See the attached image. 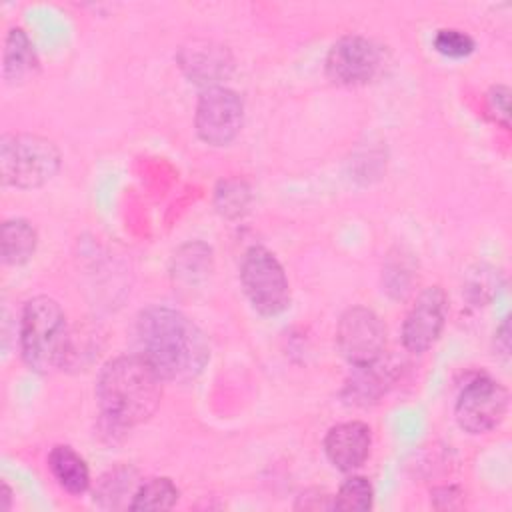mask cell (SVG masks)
Masks as SVG:
<instances>
[{"instance_id":"obj_1","label":"cell","mask_w":512,"mask_h":512,"mask_svg":"<svg viewBox=\"0 0 512 512\" xmlns=\"http://www.w3.org/2000/svg\"><path fill=\"white\" fill-rule=\"evenodd\" d=\"M136 336L142 356L162 380H194L210 360V344L204 332L180 310L148 306L136 320Z\"/></svg>"},{"instance_id":"obj_2","label":"cell","mask_w":512,"mask_h":512,"mask_svg":"<svg viewBox=\"0 0 512 512\" xmlns=\"http://www.w3.org/2000/svg\"><path fill=\"white\" fill-rule=\"evenodd\" d=\"M162 382V376L142 354L116 356L104 364L98 376L100 410L114 426H138L158 410Z\"/></svg>"},{"instance_id":"obj_3","label":"cell","mask_w":512,"mask_h":512,"mask_svg":"<svg viewBox=\"0 0 512 512\" xmlns=\"http://www.w3.org/2000/svg\"><path fill=\"white\" fill-rule=\"evenodd\" d=\"M68 346V322L62 306L50 296L28 300L20 316V352L26 366L38 374H50L64 364Z\"/></svg>"},{"instance_id":"obj_4","label":"cell","mask_w":512,"mask_h":512,"mask_svg":"<svg viewBox=\"0 0 512 512\" xmlns=\"http://www.w3.org/2000/svg\"><path fill=\"white\" fill-rule=\"evenodd\" d=\"M60 168V150L38 134H4L0 140V176L6 186L38 188Z\"/></svg>"},{"instance_id":"obj_5","label":"cell","mask_w":512,"mask_h":512,"mask_svg":"<svg viewBox=\"0 0 512 512\" xmlns=\"http://www.w3.org/2000/svg\"><path fill=\"white\" fill-rule=\"evenodd\" d=\"M240 282L256 312L278 316L290 304V286L278 258L264 246H252L240 262Z\"/></svg>"},{"instance_id":"obj_6","label":"cell","mask_w":512,"mask_h":512,"mask_svg":"<svg viewBox=\"0 0 512 512\" xmlns=\"http://www.w3.org/2000/svg\"><path fill=\"white\" fill-rule=\"evenodd\" d=\"M508 410V390L488 374L470 376L456 398L454 416L462 430L484 434L496 428Z\"/></svg>"},{"instance_id":"obj_7","label":"cell","mask_w":512,"mask_h":512,"mask_svg":"<svg viewBox=\"0 0 512 512\" xmlns=\"http://www.w3.org/2000/svg\"><path fill=\"white\" fill-rule=\"evenodd\" d=\"M244 122L242 98L226 86L206 88L196 104L194 126L200 140L210 146L230 144Z\"/></svg>"},{"instance_id":"obj_8","label":"cell","mask_w":512,"mask_h":512,"mask_svg":"<svg viewBox=\"0 0 512 512\" xmlns=\"http://www.w3.org/2000/svg\"><path fill=\"white\" fill-rule=\"evenodd\" d=\"M386 344V328L380 316L364 306L348 308L336 326V346L352 366H368L380 360Z\"/></svg>"},{"instance_id":"obj_9","label":"cell","mask_w":512,"mask_h":512,"mask_svg":"<svg viewBox=\"0 0 512 512\" xmlns=\"http://www.w3.org/2000/svg\"><path fill=\"white\" fill-rule=\"evenodd\" d=\"M380 66V48L358 34L338 38L326 54V76L338 86L368 84L378 74Z\"/></svg>"},{"instance_id":"obj_10","label":"cell","mask_w":512,"mask_h":512,"mask_svg":"<svg viewBox=\"0 0 512 512\" xmlns=\"http://www.w3.org/2000/svg\"><path fill=\"white\" fill-rule=\"evenodd\" d=\"M448 314V298L440 286L422 290L402 324V344L408 352H426L442 334Z\"/></svg>"},{"instance_id":"obj_11","label":"cell","mask_w":512,"mask_h":512,"mask_svg":"<svg viewBox=\"0 0 512 512\" xmlns=\"http://www.w3.org/2000/svg\"><path fill=\"white\" fill-rule=\"evenodd\" d=\"M370 446V428L358 420L332 426L324 438V452L328 460L342 472L360 468L370 454Z\"/></svg>"},{"instance_id":"obj_12","label":"cell","mask_w":512,"mask_h":512,"mask_svg":"<svg viewBox=\"0 0 512 512\" xmlns=\"http://www.w3.org/2000/svg\"><path fill=\"white\" fill-rule=\"evenodd\" d=\"M180 66L190 80L198 84H206L210 88V86H218L216 82L228 76L232 62L228 52L222 46H216L212 42H202V44L194 42L190 48H182Z\"/></svg>"},{"instance_id":"obj_13","label":"cell","mask_w":512,"mask_h":512,"mask_svg":"<svg viewBox=\"0 0 512 512\" xmlns=\"http://www.w3.org/2000/svg\"><path fill=\"white\" fill-rule=\"evenodd\" d=\"M36 70H38V56L32 40L22 28H12L4 40V58H2L4 80L18 84L34 76Z\"/></svg>"},{"instance_id":"obj_14","label":"cell","mask_w":512,"mask_h":512,"mask_svg":"<svg viewBox=\"0 0 512 512\" xmlns=\"http://www.w3.org/2000/svg\"><path fill=\"white\" fill-rule=\"evenodd\" d=\"M48 468L56 482L70 494H82L90 486V470L86 460L70 446L58 444L48 454Z\"/></svg>"},{"instance_id":"obj_15","label":"cell","mask_w":512,"mask_h":512,"mask_svg":"<svg viewBox=\"0 0 512 512\" xmlns=\"http://www.w3.org/2000/svg\"><path fill=\"white\" fill-rule=\"evenodd\" d=\"M2 260L10 266L28 262L38 246V234L34 226L22 218H12L2 224Z\"/></svg>"},{"instance_id":"obj_16","label":"cell","mask_w":512,"mask_h":512,"mask_svg":"<svg viewBox=\"0 0 512 512\" xmlns=\"http://www.w3.org/2000/svg\"><path fill=\"white\" fill-rule=\"evenodd\" d=\"M378 362L368 364V366H354V372L344 386V396L352 404L368 406V404L376 402L386 392L388 376Z\"/></svg>"},{"instance_id":"obj_17","label":"cell","mask_w":512,"mask_h":512,"mask_svg":"<svg viewBox=\"0 0 512 512\" xmlns=\"http://www.w3.org/2000/svg\"><path fill=\"white\" fill-rule=\"evenodd\" d=\"M178 488L170 478H150L142 482L128 504L130 510H170L178 502Z\"/></svg>"},{"instance_id":"obj_18","label":"cell","mask_w":512,"mask_h":512,"mask_svg":"<svg viewBox=\"0 0 512 512\" xmlns=\"http://www.w3.org/2000/svg\"><path fill=\"white\" fill-rule=\"evenodd\" d=\"M250 186L240 178L222 180L214 192V206L226 218L242 216L250 206Z\"/></svg>"},{"instance_id":"obj_19","label":"cell","mask_w":512,"mask_h":512,"mask_svg":"<svg viewBox=\"0 0 512 512\" xmlns=\"http://www.w3.org/2000/svg\"><path fill=\"white\" fill-rule=\"evenodd\" d=\"M374 502V488L364 476H350L338 488L334 496V510L344 512H364L370 510Z\"/></svg>"},{"instance_id":"obj_20","label":"cell","mask_w":512,"mask_h":512,"mask_svg":"<svg viewBox=\"0 0 512 512\" xmlns=\"http://www.w3.org/2000/svg\"><path fill=\"white\" fill-rule=\"evenodd\" d=\"M432 44H434L436 52H440L442 56H448V58H466L476 48L474 38L468 36L462 30H456V28H442V30H438L434 34Z\"/></svg>"},{"instance_id":"obj_21","label":"cell","mask_w":512,"mask_h":512,"mask_svg":"<svg viewBox=\"0 0 512 512\" xmlns=\"http://www.w3.org/2000/svg\"><path fill=\"white\" fill-rule=\"evenodd\" d=\"M178 276L192 282L198 276H206L210 270V248H202V244H190L180 250L176 256Z\"/></svg>"},{"instance_id":"obj_22","label":"cell","mask_w":512,"mask_h":512,"mask_svg":"<svg viewBox=\"0 0 512 512\" xmlns=\"http://www.w3.org/2000/svg\"><path fill=\"white\" fill-rule=\"evenodd\" d=\"M488 112L496 122H500L504 128L510 126V88L504 84H496L486 94Z\"/></svg>"},{"instance_id":"obj_23","label":"cell","mask_w":512,"mask_h":512,"mask_svg":"<svg viewBox=\"0 0 512 512\" xmlns=\"http://www.w3.org/2000/svg\"><path fill=\"white\" fill-rule=\"evenodd\" d=\"M128 470H114L110 474V478H102V484H100V492L98 496L100 498H110L114 496V500L122 498L120 494H126V490L130 488V482H128Z\"/></svg>"},{"instance_id":"obj_24","label":"cell","mask_w":512,"mask_h":512,"mask_svg":"<svg viewBox=\"0 0 512 512\" xmlns=\"http://www.w3.org/2000/svg\"><path fill=\"white\" fill-rule=\"evenodd\" d=\"M296 508L298 510H334V498L322 490H316L314 494L306 492L298 496Z\"/></svg>"},{"instance_id":"obj_25","label":"cell","mask_w":512,"mask_h":512,"mask_svg":"<svg viewBox=\"0 0 512 512\" xmlns=\"http://www.w3.org/2000/svg\"><path fill=\"white\" fill-rule=\"evenodd\" d=\"M436 508H458L462 504V492L454 486H444V488H438L434 490L432 494Z\"/></svg>"},{"instance_id":"obj_26","label":"cell","mask_w":512,"mask_h":512,"mask_svg":"<svg viewBox=\"0 0 512 512\" xmlns=\"http://www.w3.org/2000/svg\"><path fill=\"white\" fill-rule=\"evenodd\" d=\"M510 324H508V318L502 322V326L498 328V332H496V350L504 356V358H508V352H510Z\"/></svg>"},{"instance_id":"obj_27","label":"cell","mask_w":512,"mask_h":512,"mask_svg":"<svg viewBox=\"0 0 512 512\" xmlns=\"http://www.w3.org/2000/svg\"><path fill=\"white\" fill-rule=\"evenodd\" d=\"M0 510L2 512H8L12 508V490L6 482H2V488H0Z\"/></svg>"}]
</instances>
